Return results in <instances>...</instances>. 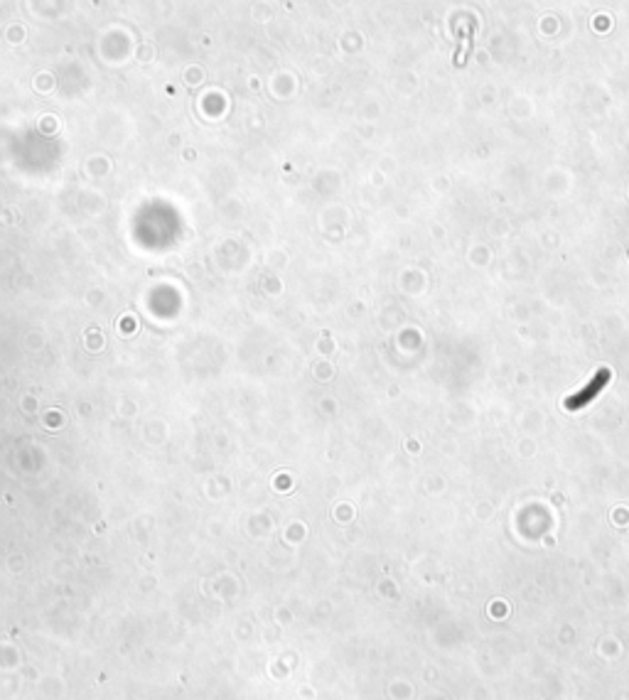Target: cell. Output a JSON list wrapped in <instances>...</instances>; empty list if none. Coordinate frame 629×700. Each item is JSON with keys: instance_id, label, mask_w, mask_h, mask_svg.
<instances>
[{"instance_id": "6da1fadb", "label": "cell", "mask_w": 629, "mask_h": 700, "mask_svg": "<svg viewBox=\"0 0 629 700\" xmlns=\"http://www.w3.org/2000/svg\"><path fill=\"white\" fill-rule=\"evenodd\" d=\"M608 379H610V371H608V369H603L598 376H595V381H593V383H588V386L583 388V391L578 393V396L568 398V403H565V405H568V408H570V410H575V408H580V405H585L588 401H593V398L598 396L600 388H603L605 383H608Z\"/></svg>"}]
</instances>
